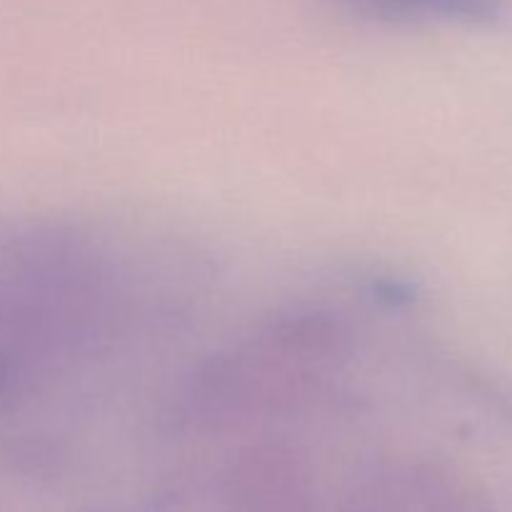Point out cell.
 <instances>
[{"instance_id":"6da1fadb","label":"cell","mask_w":512,"mask_h":512,"mask_svg":"<svg viewBox=\"0 0 512 512\" xmlns=\"http://www.w3.org/2000/svg\"><path fill=\"white\" fill-rule=\"evenodd\" d=\"M115 255L80 225L0 220V435L128 330L135 290Z\"/></svg>"},{"instance_id":"7a4b0ae2","label":"cell","mask_w":512,"mask_h":512,"mask_svg":"<svg viewBox=\"0 0 512 512\" xmlns=\"http://www.w3.org/2000/svg\"><path fill=\"white\" fill-rule=\"evenodd\" d=\"M350 18L375 25H465L488 28L508 20L512 0H330Z\"/></svg>"}]
</instances>
